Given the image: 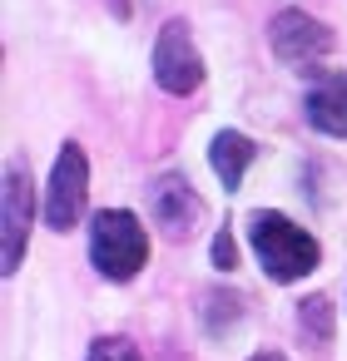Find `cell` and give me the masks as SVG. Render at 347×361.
<instances>
[{
	"label": "cell",
	"mask_w": 347,
	"mask_h": 361,
	"mask_svg": "<svg viewBox=\"0 0 347 361\" xmlns=\"http://www.w3.org/2000/svg\"><path fill=\"white\" fill-rule=\"evenodd\" d=\"M248 247H253V257L263 262V272L273 282H298V277H307L322 262L317 238L307 228H298L293 218L268 213V208H258L248 218Z\"/></svg>",
	"instance_id": "6da1fadb"
},
{
	"label": "cell",
	"mask_w": 347,
	"mask_h": 361,
	"mask_svg": "<svg viewBox=\"0 0 347 361\" xmlns=\"http://www.w3.org/2000/svg\"><path fill=\"white\" fill-rule=\"evenodd\" d=\"M90 262L110 277V282H129L144 262H149V233L129 208H105L95 213L90 228Z\"/></svg>",
	"instance_id": "7a4b0ae2"
},
{
	"label": "cell",
	"mask_w": 347,
	"mask_h": 361,
	"mask_svg": "<svg viewBox=\"0 0 347 361\" xmlns=\"http://www.w3.org/2000/svg\"><path fill=\"white\" fill-rule=\"evenodd\" d=\"M154 80L164 94H194L204 85V55L189 35V20H169L154 40Z\"/></svg>",
	"instance_id": "3957f363"
},
{
	"label": "cell",
	"mask_w": 347,
	"mask_h": 361,
	"mask_svg": "<svg viewBox=\"0 0 347 361\" xmlns=\"http://www.w3.org/2000/svg\"><path fill=\"white\" fill-rule=\"evenodd\" d=\"M85 198H90V164H85V149L80 144H65L60 159H55V173H50V193H45V223L55 233L75 228L80 213H85Z\"/></svg>",
	"instance_id": "277c9868"
},
{
	"label": "cell",
	"mask_w": 347,
	"mask_h": 361,
	"mask_svg": "<svg viewBox=\"0 0 347 361\" xmlns=\"http://www.w3.org/2000/svg\"><path fill=\"white\" fill-rule=\"evenodd\" d=\"M268 40H273V55L288 65H317L332 50V30L307 11H278L268 25Z\"/></svg>",
	"instance_id": "5b68a950"
},
{
	"label": "cell",
	"mask_w": 347,
	"mask_h": 361,
	"mask_svg": "<svg viewBox=\"0 0 347 361\" xmlns=\"http://www.w3.org/2000/svg\"><path fill=\"white\" fill-rule=\"evenodd\" d=\"M149 213H154V223H159V228H164L174 243H184V238L199 228L204 203H199L194 183H184L179 173H164V178L149 188Z\"/></svg>",
	"instance_id": "8992f818"
},
{
	"label": "cell",
	"mask_w": 347,
	"mask_h": 361,
	"mask_svg": "<svg viewBox=\"0 0 347 361\" xmlns=\"http://www.w3.org/2000/svg\"><path fill=\"white\" fill-rule=\"evenodd\" d=\"M30 213H35V198H30V178L20 169H6V267L0 272H16L20 257H25V238H30Z\"/></svg>",
	"instance_id": "52a82bcc"
},
{
	"label": "cell",
	"mask_w": 347,
	"mask_h": 361,
	"mask_svg": "<svg viewBox=\"0 0 347 361\" xmlns=\"http://www.w3.org/2000/svg\"><path fill=\"white\" fill-rule=\"evenodd\" d=\"M307 124L317 134L347 139V75H322L307 94Z\"/></svg>",
	"instance_id": "ba28073f"
},
{
	"label": "cell",
	"mask_w": 347,
	"mask_h": 361,
	"mask_svg": "<svg viewBox=\"0 0 347 361\" xmlns=\"http://www.w3.org/2000/svg\"><path fill=\"white\" fill-rule=\"evenodd\" d=\"M253 159H258V144H253L248 134H238V129H223V134L213 139V149H208V164H213V173H218V183H223L228 193L243 183V173H248Z\"/></svg>",
	"instance_id": "9c48e42d"
},
{
	"label": "cell",
	"mask_w": 347,
	"mask_h": 361,
	"mask_svg": "<svg viewBox=\"0 0 347 361\" xmlns=\"http://www.w3.org/2000/svg\"><path fill=\"white\" fill-rule=\"evenodd\" d=\"M298 326H302V336H307L312 346H327V341H332V302H327V297L298 302Z\"/></svg>",
	"instance_id": "30bf717a"
},
{
	"label": "cell",
	"mask_w": 347,
	"mask_h": 361,
	"mask_svg": "<svg viewBox=\"0 0 347 361\" xmlns=\"http://www.w3.org/2000/svg\"><path fill=\"white\" fill-rule=\"evenodd\" d=\"M90 361H144V356H139V346L129 336H95Z\"/></svg>",
	"instance_id": "8fae6325"
},
{
	"label": "cell",
	"mask_w": 347,
	"mask_h": 361,
	"mask_svg": "<svg viewBox=\"0 0 347 361\" xmlns=\"http://www.w3.org/2000/svg\"><path fill=\"white\" fill-rule=\"evenodd\" d=\"M233 262H238V247H233V238H228V228L213 238V267L218 272H233Z\"/></svg>",
	"instance_id": "7c38bea8"
},
{
	"label": "cell",
	"mask_w": 347,
	"mask_h": 361,
	"mask_svg": "<svg viewBox=\"0 0 347 361\" xmlns=\"http://www.w3.org/2000/svg\"><path fill=\"white\" fill-rule=\"evenodd\" d=\"M248 361H288L283 351H258V356H248Z\"/></svg>",
	"instance_id": "4fadbf2b"
}]
</instances>
